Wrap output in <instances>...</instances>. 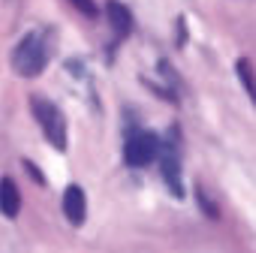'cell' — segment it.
Wrapping results in <instances>:
<instances>
[{
	"mask_svg": "<svg viewBox=\"0 0 256 253\" xmlns=\"http://www.w3.org/2000/svg\"><path fill=\"white\" fill-rule=\"evenodd\" d=\"M64 214H66V220L72 223V226H82L84 223V217H88V199H84V190L82 187H66V193H64Z\"/></svg>",
	"mask_w": 256,
	"mask_h": 253,
	"instance_id": "5b68a950",
	"label": "cell"
},
{
	"mask_svg": "<svg viewBox=\"0 0 256 253\" xmlns=\"http://www.w3.org/2000/svg\"><path fill=\"white\" fill-rule=\"evenodd\" d=\"M18 211H22V193H18L12 178H4L0 181V214L4 217H18Z\"/></svg>",
	"mask_w": 256,
	"mask_h": 253,
	"instance_id": "52a82bcc",
	"label": "cell"
},
{
	"mask_svg": "<svg viewBox=\"0 0 256 253\" xmlns=\"http://www.w3.org/2000/svg\"><path fill=\"white\" fill-rule=\"evenodd\" d=\"M106 16H108V22H112L118 36H130L133 34V16H130V10H126L120 0H108V4H106Z\"/></svg>",
	"mask_w": 256,
	"mask_h": 253,
	"instance_id": "8992f818",
	"label": "cell"
},
{
	"mask_svg": "<svg viewBox=\"0 0 256 253\" xmlns=\"http://www.w3.org/2000/svg\"><path fill=\"white\" fill-rule=\"evenodd\" d=\"M70 4H72L76 10H82V12H84L88 18H94V16H96V6L90 4V0H70Z\"/></svg>",
	"mask_w": 256,
	"mask_h": 253,
	"instance_id": "9c48e42d",
	"label": "cell"
},
{
	"mask_svg": "<svg viewBox=\"0 0 256 253\" xmlns=\"http://www.w3.org/2000/svg\"><path fill=\"white\" fill-rule=\"evenodd\" d=\"M160 166H163V181H166V187L172 190V196H184V184H181V163H178V154H175V148L172 145H160Z\"/></svg>",
	"mask_w": 256,
	"mask_h": 253,
	"instance_id": "277c9868",
	"label": "cell"
},
{
	"mask_svg": "<svg viewBox=\"0 0 256 253\" xmlns=\"http://www.w3.org/2000/svg\"><path fill=\"white\" fill-rule=\"evenodd\" d=\"M238 72H241L244 88L250 90V100H253L256 96V84H253V66H250V60H238Z\"/></svg>",
	"mask_w": 256,
	"mask_h": 253,
	"instance_id": "ba28073f",
	"label": "cell"
},
{
	"mask_svg": "<svg viewBox=\"0 0 256 253\" xmlns=\"http://www.w3.org/2000/svg\"><path fill=\"white\" fill-rule=\"evenodd\" d=\"M30 108H34V114H36L40 126H42L46 139H48L58 151H66V120H64L60 108H58V106H52V102H48V100H42V96H34Z\"/></svg>",
	"mask_w": 256,
	"mask_h": 253,
	"instance_id": "7a4b0ae2",
	"label": "cell"
},
{
	"mask_svg": "<svg viewBox=\"0 0 256 253\" xmlns=\"http://www.w3.org/2000/svg\"><path fill=\"white\" fill-rule=\"evenodd\" d=\"M157 154H160V139L154 133H133L124 145V160L130 166H136V169L154 163Z\"/></svg>",
	"mask_w": 256,
	"mask_h": 253,
	"instance_id": "3957f363",
	"label": "cell"
},
{
	"mask_svg": "<svg viewBox=\"0 0 256 253\" xmlns=\"http://www.w3.org/2000/svg\"><path fill=\"white\" fill-rule=\"evenodd\" d=\"M46 64H48V48H46V42H42L40 34L24 36V40L18 42V48L12 52V66H16V72L24 76V78L40 76V72L46 70Z\"/></svg>",
	"mask_w": 256,
	"mask_h": 253,
	"instance_id": "6da1fadb",
	"label": "cell"
}]
</instances>
